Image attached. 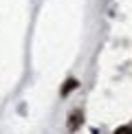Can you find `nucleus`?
<instances>
[{
    "label": "nucleus",
    "mask_w": 132,
    "mask_h": 134,
    "mask_svg": "<svg viewBox=\"0 0 132 134\" xmlns=\"http://www.w3.org/2000/svg\"><path fill=\"white\" fill-rule=\"evenodd\" d=\"M81 116H84V114H81L79 110H75V112H70V116H68V130H70V132H75L77 127L81 125V121H84Z\"/></svg>",
    "instance_id": "1"
},
{
    "label": "nucleus",
    "mask_w": 132,
    "mask_h": 134,
    "mask_svg": "<svg viewBox=\"0 0 132 134\" xmlns=\"http://www.w3.org/2000/svg\"><path fill=\"white\" fill-rule=\"evenodd\" d=\"M77 86H79V83H77V79H68V81H66L64 86H62V97H66L68 92H73Z\"/></svg>",
    "instance_id": "2"
},
{
    "label": "nucleus",
    "mask_w": 132,
    "mask_h": 134,
    "mask_svg": "<svg viewBox=\"0 0 132 134\" xmlns=\"http://www.w3.org/2000/svg\"><path fill=\"white\" fill-rule=\"evenodd\" d=\"M114 134H132V125H121V127H117Z\"/></svg>",
    "instance_id": "3"
}]
</instances>
